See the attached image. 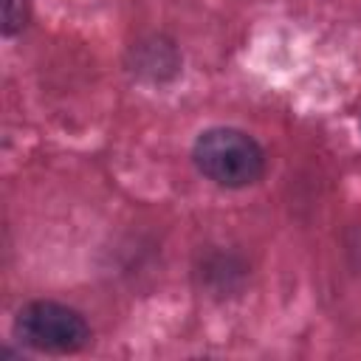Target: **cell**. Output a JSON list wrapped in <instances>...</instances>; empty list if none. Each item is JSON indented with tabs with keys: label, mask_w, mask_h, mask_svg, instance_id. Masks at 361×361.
Here are the masks:
<instances>
[{
	"label": "cell",
	"mask_w": 361,
	"mask_h": 361,
	"mask_svg": "<svg viewBox=\"0 0 361 361\" xmlns=\"http://www.w3.org/2000/svg\"><path fill=\"white\" fill-rule=\"evenodd\" d=\"M195 166L226 189H240L257 183L265 172L262 147L243 130L234 127H212L197 135L192 149Z\"/></svg>",
	"instance_id": "cell-1"
},
{
	"label": "cell",
	"mask_w": 361,
	"mask_h": 361,
	"mask_svg": "<svg viewBox=\"0 0 361 361\" xmlns=\"http://www.w3.org/2000/svg\"><path fill=\"white\" fill-rule=\"evenodd\" d=\"M14 336L42 353H76L90 341L85 316L59 302H31L14 319Z\"/></svg>",
	"instance_id": "cell-2"
},
{
	"label": "cell",
	"mask_w": 361,
	"mask_h": 361,
	"mask_svg": "<svg viewBox=\"0 0 361 361\" xmlns=\"http://www.w3.org/2000/svg\"><path fill=\"white\" fill-rule=\"evenodd\" d=\"M25 25V0H3V31L14 34Z\"/></svg>",
	"instance_id": "cell-3"
}]
</instances>
